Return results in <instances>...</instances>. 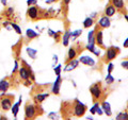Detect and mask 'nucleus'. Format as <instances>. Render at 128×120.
Segmentation results:
<instances>
[{"label": "nucleus", "instance_id": "nucleus-1", "mask_svg": "<svg viewBox=\"0 0 128 120\" xmlns=\"http://www.w3.org/2000/svg\"><path fill=\"white\" fill-rule=\"evenodd\" d=\"M48 15H49V12L42 10L41 7L38 6V5H30L29 7H28V10H27L28 18H29L30 20H32V21H36L38 19L43 18L42 16H44V18H46Z\"/></svg>", "mask_w": 128, "mask_h": 120}, {"label": "nucleus", "instance_id": "nucleus-2", "mask_svg": "<svg viewBox=\"0 0 128 120\" xmlns=\"http://www.w3.org/2000/svg\"><path fill=\"white\" fill-rule=\"evenodd\" d=\"M18 75L22 81H26V80L30 79V77L32 78V80H34V75L31 72V68L25 61H22V65L18 69Z\"/></svg>", "mask_w": 128, "mask_h": 120}, {"label": "nucleus", "instance_id": "nucleus-3", "mask_svg": "<svg viewBox=\"0 0 128 120\" xmlns=\"http://www.w3.org/2000/svg\"><path fill=\"white\" fill-rule=\"evenodd\" d=\"M90 93L92 95V98H93L94 102H97L98 100H100L102 97V95H104L102 83L98 82V83H95L94 85H92L90 87Z\"/></svg>", "mask_w": 128, "mask_h": 120}, {"label": "nucleus", "instance_id": "nucleus-4", "mask_svg": "<svg viewBox=\"0 0 128 120\" xmlns=\"http://www.w3.org/2000/svg\"><path fill=\"white\" fill-rule=\"evenodd\" d=\"M13 100H14V96L4 94L0 98V110L4 112L11 110L12 105H13Z\"/></svg>", "mask_w": 128, "mask_h": 120}, {"label": "nucleus", "instance_id": "nucleus-5", "mask_svg": "<svg viewBox=\"0 0 128 120\" xmlns=\"http://www.w3.org/2000/svg\"><path fill=\"white\" fill-rule=\"evenodd\" d=\"M118 53H120V48L118 47L111 46L109 48H107L106 55H105V58H104V62L105 63H110L112 60H114L115 58L118 57Z\"/></svg>", "mask_w": 128, "mask_h": 120}, {"label": "nucleus", "instance_id": "nucleus-6", "mask_svg": "<svg viewBox=\"0 0 128 120\" xmlns=\"http://www.w3.org/2000/svg\"><path fill=\"white\" fill-rule=\"evenodd\" d=\"M86 112V105L80 101H78V100H75L73 103V115L76 116V117H81V116L84 115Z\"/></svg>", "mask_w": 128, "mask_h": 120}, {"label": "nucleus", "instance_id": "nucleus-7", "mask_svg": "<svg viewBox=\"0 0 128 120\" xmlns=\"http://www.w3.org/2000/svg\"><path fill=\"white\" fill-rule=\"evenodd\" d=\"M38 115V107L31 103H27L25 107V118L26 119H34Z\"/></svg>", "mask_w": 128, "mask_h": 120}, {"label": "nucleus", "instance_id": "nucleus-8", "mask_svg": "<svg viewBox=\"0 0 128 120\" xmlns=\"http://www.w3.org/2000/svg\"><path fill=\"white\" fill-rule=\"evenodd\" d=\"M95 44L99 48L105 49V45H104V39H102V29L100 27H98L95 29Z\"/></svg>", "mask_w": 128, "mask_h": 120}, {"label": "nucleus", "instance_id": "nucleus-9", "mask_svg": "<svg viewBox=\"0 0 128 120\" xmlns=\"http://www.w3.org/2000/svg\"><path fill=\"white\" fill-rule=\"evenodd\" d=\"M109 2L115 7V10L121 14H125V4L124 0H109Z\"/></svg>", "mask_w": 128, "mask_h": 120}, {"label": "nucleus", "instance_id": "nucleus-10", "mask_svg": "<svg viewBox=\"0 0 128 120\" xmlns=\"http://www.w3.org/2000/svg\"><path fill=\"white\" fill-rule=\"evenodd\" d=\"M49 97V94L48 93H36L35 95H33V100H34V102L36 103V104H41V103L45 100L46 98Z\"/></svg>", "mask_w": 128, "mask_h": 120}, {"label": "nucleus", "instance_id": "nucleus-11", "mask_svg": "<svg viewBox=\"0 0 128 120\" xmlns=\"http://www.w3.org/2000/svg\"><path fill=\"white\" fill-rule=\"evenodd\" d=\"M10 86H11V83L9 81V79H3L0 81V93H2V94H6L8 89L10 88Z\"/></svg>", "mask_w": 128, "mask_h": 120}, {"label": "nucleus", "instance_id": "nucleus-12", "mask_svg": "<svg viewBox=\"0 0 128 120\" xmlns=\"http://www.w3.org/2000/svg\"><path fill=\"white\" fill-rule=\"evenodd\" d=\"M78 64H79V61H77L76 59L70 60V61H68L66 63V67L64 68V71H72V70H74L75 68H77Z\"/></svg>", "mask_w": 128, "mask_h": 120}, {"label": "nucleus", "instance_id": "nucleus-13", "mask_svg": "<svg viewBox=\"0 0 128 120\" xmlns=\"http://www.w3.org/2000/svg\"><path fill=\"white\" fill-rule=\"evenodd\" d=\"M79 62H81L82 64H84L86 66H94L95 65V61L91 57H86V55H83V57L79 58Z\"/></svg>", "mask_w": 128, "mask_h": 120}, {"label": "nucleus", "instance_id": "nucleus-14", "mask_svg": "<svg viewBox=\"0 0 128 120\" xmlns=\"http://www.w3.org/2000/svg\"><path fill=\"white\" fill-rule=\"evenodd\" d=\"M61 83H62V80H61V77L60 75H57V80L56 82L54 83L52 85V94L54 95H59L60 94V86H61Z\"/></svg>", "mask_w": 128, "mask_h": 120}, {"label": "nucleus", "instance_id": "nucleus-15", "mask_svg": "<svg viewBox=\"0 0 128 120\" xmlns=\"http://www.w3.org/2000/svg\"><path fill=\"white\" fill-rule=\"evenodd\" d=\"M98 27H100L102 29H106V28H109L110 27V19L108 16H104L99 19V21L97 23Z\"/></svg>", "mask_w": 128, "mask_h": 120}, {"label": "nucleus", "instance_id": "nucleus-16", "mask_svg": "<svg viewBox=\"0 0 128 120\" xmlns=\"http://www.w3.org/2000/svg\"><path fill=\"white\" fill-rule=\"evenodd\" d=\"M115 12H116L115 7L109 2V3H108V4L106 5V7H105V15L108 16V17H111V16H113V15L115 14Z\"/></svg>", "mask_w": 128, "mask_h": 120}, {"label": "nucleus", "instance_id": "nucleus-17", "mask_svg": "<svg viewBox=\"0 0 128 120\" xmlns=\"http://www.w3.org/2000/svg\"><path fill=\"white\" fill-rule=\"evenodd\" d=\"M102 110H104V112H105V114L107 116H111L112 115L110 104L107 101H102Z\"/></svg>", "mask_w": 128, "mask_h": 120}, {"label": "nucleus", "instance_id": "nucleus-18", "mask_svg": "<svg viewBox=\"0 0 128 120\" xmlns=\"http://www.w3.org/2000/svg\"><path fill=\"white\" fill-rule=\"evenodd\" d=\"M48 33H49V36L54 37V39L56 41V43H59L60 37H61V32H60V31L54 32V31H52V30L48 29Z\"/></svg>", "mask_w": 128, "mask_h": 120}, {"label": "nucleus", "instance_id": "nucleus-19", "mask_svg": "<svg viewBox=\"0 0 128 120\" xmlns=\"http://www.w3.org/2000/svg\"><path fill=\"white\" fill-rule=\"evenodd\" d=\"M4 16L6 18V20H11V18L14 16V9L12 6H8L4 10Z\"/></svg>", "mask_w": 128, "mask_h": 120}, {"label": "nucleus", "instance_id": "nucleus-20", "mask_svg": "<svg viewBox=\"0 0 128 120\" xmlns=\"http://www.w3.org/2000/svg\"><path fill=\"white\" fill-rule=\"evenodd\" d=\"M22 103V97H19V101L17 103H15L12 106V113H13V116L14 117H17V114H18V111H19V105Z\"/></svg>", "mask_w": 128, "mask_h": 120}, {"label": "nucleus", "instance_id": "nucleus-21", "mask_svg": "<svg viewBox=\"0 0 128 120\" xmlns=\"http://www.w3.org/2000/svg\"><path fill=\"white\" fill-rule=\"evenodd\" d=\"M70 32L66 31L65 33H64L63 37H62V44L63 46H68V43H70Z\"/></svg>", "mask_w": 128, "mask_h": 120}, {"label": "nucleus", "instance_id": "nucleus-22", "mask_svg": "<svg viewBox=\"0 0 128 120\" xmlns=\"http://www.w3.org/2000/svg\"><path fill=\"white\" fill-rule=\"evenodd\" d=\"M26 35H27V37L30 39H33V38H36L38 36V34L36 33L35 31H33V30H31V29H28L27 30V32H26Z\"/></svg>", "mask_w": 128, "mask_h": 120}, {"label": "nucleus", "instance_id": "nucleus-23", "mask_svg": "<svg viewBox=\"0 0 128 120\" xmlns=\"http://www.w3.org/2000/svg\"><path fill=\"white\" fill-rule=\"evenodd\" d=\"M94 25V19L92 17H86L84 19V21H83V27L86 28V29H88V28H90Z\"/></svg>", "mask_w": 128, "mask_h": 120}, {"label": "nucleus", "instance_id": "nucleus-24", "mask_svg": "<svg viewBox=\"0 0 128 120\" xmlns=\"http://www.w3.org/2000/svg\"><path fill=\"white\" fill-rule=\"evenodd\" d=\"M88 44H95V30L90 31L88 34Z\"/></svg>", "mask_w": 128, "mask_h": 120}, {"label": "nucleus", "instance_id": "nucleus-25", "mask_svg": "<svg viewBox=\"0 0 128 120\" xmlns=\"http://www.w3.org/2000/svg\"><path fill=\"white\" fill-rule=\"evenodd\" d=\"M27 53H28V55H29L31 59H33V60L36 59L38 51L35 49H32V48H27Z\"/></svg>", "mask_w": 128, "mask_h": 120}, {"label": "nucleus", "instance_id": "nucleus-26", "mask_svg": "<svg viewBox=\"0 0 128 120\" xmlns=\"http://www.w3.org/2000/svg\"><path fill=\"white\" fill-rule=\"evenodd\" d=\"M81 34H82V30H76L74 32H70V38H73V41H74V39H76Z\"/></svg>", "mask_w": 128, "mask_h": 120}, {"label": "nucleus", "instance_id": "nucleus-27", "mask_svg": "<svg viewBox=\"0 0 128 120\" xmlns=\"http://www.w3.org/2000/svg\"><path fill=\"white\" fill-rule=\"evenodd\" d=\"M11 26H12V29H14L15 32L17 34H22V29L19 28V26L17 25V23H15V22H11Z\"/></svg>", "mask_w": 128, "mask_h": 120}, {"label": "nucleus", "instance_id": "nucleus-28", "mask_svg": "<svg viewBox=\"0 0 128 120\" xmlns=\"http://www.w3.org/2000/svg\"><path fill=\"white\" fill-rule=\"evenodd\" d=\"M116 120H128V113H121L116 116Z\"/></svg>", "mask_w": 128, "mask_h": 120}, {"label": "nucleus", "instance_id": "nucleus-29", "mask_svg": "<svg viewBox=\"0 0 128 120\" xmlns=\"http://www.w3.org/2000/svg\"><path fill=\"white\" fill-rule=\"evenodd\" d=\"M113 82H114V78L111 75V73H108L107 77H106V83L108 84V85H111Z\"/></svg>", "mask_w": 128, "mask_h": 120}, {"label": "nucleus", "instance_id": "nucleus-30", "mask_svg": "<svg viewBox=\"0 0 128 120\" xmlns=\"http://www.w3.org/2000/svg\"><path fill=\"white\" fill-rule=\"evenodd\" d=\"M61 65H58L57 67H54V72H56V74L57 75H60V73H61Z\"/></svg>", "mask_w": 128, "mask_h": 120}, {"label": "nucleus", "instance_id": "nucleus-31", "mask_svg": "<svg viewBox=\"0 0 128 120\" xmlns=\"http://www.w3.org/2000/svg\"><path fill=\"white\" fill-rule=\"evenodd\" d=\"M113 68H114V66H113V64H112L111 62L108 64V68H107V70H108V73H111L112 72V70H113Z\"/></svg>", "mask_w": 128, "mask_h": 120}, {"label": "nucleus", "instance_id": "nucleus-32", "mask_svg": "<svg viewBox=\"0 0 128 120\" xmlns=\"http://www.w3.org/2000/svg\"><path fill=\"white\" fill-rule=\"evenodd\" d=\"M38 2V0H28L27 1V5L30 6V5H35Z\"/></svg>", "mask_w": 128, "mask_h": 120}, {"label": "nucleus", "instance_id": "nucleus-33", "mask_svg": "<svg viewBox=\"0 0 128 120\" xmlns=\"http://www.w3.org/2000/svg\"><path fill=\"white\" fill-rule=\"evenodd\" d=\"M19 69V66H18V62L17 61H15V67H14V69H13V74H15L16 72H17V70Z\"/></svg>", "mask_w": 128, "mask_h": 120}, {"label": "nucleus", "instance_id": "nucleus-34", "mask_svg": "<svg viewBox=\"0 0 128 120\" xmlns=\"http://www.w3.org/2000/svg\"><path fill=\"white\" fill-rule=\"evenodd\" d=\"M96 114H98L99 116L102 115V107L100 106H98L97 109H96Z\"/></svg>", "mask_w": 128, "mask_h": 120}, {"label": "nucleus", "instance_id": "nucleus-35", "mask_svg": "<svg viewBox=\"0 0 128 120\" xmlns=\"http://www.w3.org/2000/svg\"><path fill=\"white\" fill-rule=\"evenodd\" d=\"M122 67H123V68H125V69H128V61L122 62Z\"/></svg>", "mask_w": 128, "mask_h": 120}, {"label": "nucleus", "instance_id": "nucleus-36", "mask_svg": "<svg viewBox=\"0 0 128 120\" xmlns=\"http://www.w3.org/2000/svg\"><path fill=\"white\" fill-rule=\"evenodd\" d=\"M72 1V0H63V4L64 5H65V6H67V5H68V3Z\"/></svg>", "mask_w": 128, "mask_h": 120}, {"label": "nucleus", "instance_id": "nucleus-37", "mask_svg": "<svg viewBox=\"0 0 128 120\" xmlns=\"http://www.w3.org/2000/svg\"><path fill=\"white\" fill-rule=\"evenodd\" d=\"M123 46H124V48H128V37L126 38V41L124 42V44H123Z\"/></svg>", "mask_w": 128, "mask_h": 120}, {"label": "nucleus", "instance_id": "nucleus-38", "mask_svg": "<svg viewBox=\"0 0 128 120\" xmlns=\"http://www.w3.org/2000/svg\"><path fill=\"white\" fill-rule=\"evenodd\" d=\"M0 1H1V3L3 5H6V0H0Z\"/></svg>", "mask_w": 128, "mask_h": 120}, {"label": "nucleus", "instance_id": "nucleus-39", "mask_svg": "<svg viewBox=\"0 0 128 120\" xmlns=\"http://www.w3.org/2000/svg\"><path fill=\"white\" fill-rule=\"evenodd\" d=\"M124 16H125V18H126V20L128 21V15H127V14H125V15H124Z\"/></svg>", "mask_w": 128, "mask_h": 120}, {"label": "nucleus", "instance_id": "nucleus-40", "mask_svg": "<svg viewBox=\"0 0 128 120\" xmlns=\"http://www.w3.org/2000/svg\"><path fill=\"white\" fill-rule=\"evenodd\" d=\"M0 28H1V25H0Z\"/></svg>", "mask_w": 128, "mask_h": 120}]
</instances>
